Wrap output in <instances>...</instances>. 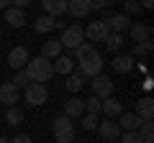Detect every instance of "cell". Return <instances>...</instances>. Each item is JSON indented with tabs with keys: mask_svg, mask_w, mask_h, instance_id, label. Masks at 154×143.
Segmentation results:
<instances>
[{
	"mask_svg": "<svg viewBox=\"0 0 154 143\" xmlns=\"http://www.w3.org/2000/svg\"><path fill=\"white\" fill-rule=\"evenodd\" d=\"M121 143H141L139 133H121Z\"/></svg>",
	"mask_w": 154,
	"mask_h": 143,
	"instance_id": "cell-32",
	"label": "cell"
},
{
	"mask_svg": "<svg viewBox=\"0 0 154 143\" xmlns=\"http://www.w3.org/2000/svg\"><path fill=\"white\" fill-rule=\"evenodd\" d=\"M8 8H11V3L8 0H0V10H8Z\"/></svg>",
	"mask_w": 154,
	"mask_h": 143,
	"instance_id": "cell-37",
	"label": "cell"
},
{
	"mask_svg": "<svg viewBox=\"0 0 154 143\" xmlns=\"http://www.w3.org/2000/svg\"><path fill=\"white\" fill-rule=\"evenodd\" d=\"M23 97H26L28 105H44L46 100H49V89L44 87V84H28L26 89H23Z\"/></svg>",
	"mask_w": 154,
	"mask_h": 143,
	"instance_id": "cell-7",
	"label": "cell"
},
{
	"mask_svg": "<svg viewBox=\"0 0 154 143\" xmlns=\"http://www.w3.org/2000/svg\"><path fill=\"white\" fill-rule=\"evenodd\" d=\"M26 21H28L26 13L18 10V8H8V10H5V23L11 28H23V26H26Z\"/></svg>",
	"mask_w": 154,
	"mask_h": 143,
	"instance_id": "cell-20",
	"label": "cell"
},
{
	"mask_svg": "<svg viewBox=\"0 0 154 143\" xmlns=\"http://www.w3.org/2000/svg\"><path fill=\"white\" fill-rule=\"evenodd\" d=\"M5 123H8V125H21V123H23V112L18 110V107H8Z\"/></svg>",
	"mask_w": 154,
	"mask_h": 143,
	"instance_id": "cell-27",
	"label": "cell"
},
{
	"mask_svg": "<svg viewBox=\"0 0 154 143\" xmlns=\"http://www.w3.org/2000/svg\"><path fill=\"white\" fill-rule=\"evenodd\" d=\"M139 138H141V143H152L154 141V125L152 123H141V128H139Z\"/></svg>",
	"mask_w": 154,
	"mask_h": 143,
	"instance_id": "cell-26",
	"label": "cell"
},
{
	"mask_svg": "<svg viewBox=\"0 0 154 143\" xmlns=\"http://www.w3.org/2000/svg\"><path fill=\"white\" fill-rule=\"evenodd\" d=\"M64 115L69 118V120H75V118H82L85 115V100L80 97H69L64 102Z\"/></svg>",
	"mask_w": 154,
	"mask_h": 143,
	"instance_id": "cell-16",
	"label": "cell"
},
{
	"mask_svg": "<svg viewBox=\"0 0 154 143\" xmlns=\"http://www.w3.org/2000/svg\"><path fill=\"white\" fill-rule=\"evenodd\" d=\"M118 128H121V133H136L141 128V120L134 112H121L118 115Z\"/></svg>",
	"mask_w": 154,
	"mask_h": 143,
	"instance_id": "cell-15",
	"label": "cell"
},
{
	"mask_svg": "<svg viewBox=\"0 0 154 143\" xmlns=\"http://www.w3.org/2000/svg\"><path fill=\"white\" fill-rule=\"evenodd\" d=\"M8 143H31V136H26V133H21V136H16V138H11Z\"/></svg>",
	"mask_w": 154,
	"mask_h": 143,
	"instance_id": "cell-35",
	"label": "cell"
},
{
	"mask_svg": "<svg viewBox=\"0 0 154 143\" xmlns=\"http://www.w3.org/2000/svg\"><path fill=\"white\" fill-rule=\"evenodd\" d=\"M85 84H88V82H85L82 74H69V77H67V82H64V87L69 89V92H80Z\"/></svg>",
	"mask_w": 154,
	"mask_h": 143,
	"instance_id": "cell-24",
	"label": "cell"
},
{
	"mask_svg": "<svg viewBox=\"0 0 154 143\" xmlns=\"http://www.w3.org/2000/svg\"><path fill=\"white\" fill-rule=\"evenodd\" d=\"M28 84H31V82H28V77H26V72H16V77H13V87H16V89H26L28 87Z\"/></svg>",
	"mask_w": 154,
	"mask_h": 143,
	"instance_id": "cell-28",
	"label": "cell"
},
{
	"mask_svg": "<svg viewBox=\"0 0 154 143\" xmlns=\"http://www.w3.org/2000/svg\"><path fill=\"white\" fill-rule=\"evenodd\" d=\"M90 87H93V97H98V100H108L110 95H113V79H110L108 74H103V72H100L98 77H93Z\"/></svg>",
	"mask_w": 154,
	"mask_h": 143,
	"instance_id": "cell-5",
	"label": "cell"
},
{
	"mask_svg": "<svg viewBox=\"0 0 154 143\" xmlns=\"http://www.w3.org/2000/svg\"><path fill=\"white\" fill-rule=\"evenodd\" d=\"M72 54L80 61V74L82 77H98L100 74V69H103V56L98 54V49L93 44H82L77 51H72Z\"/></svg>",
	"mask_w": 154,
	"mask_h": 143,
	"instance_id": "cell-1",
	"label": "cell"
},
{
	"mask_svg": "<svg viewBox=\"0 0 154 143\" xmlns=\"http://www.w3.org/2000/svg\"><path fill=\"white\" fill-rule=\"evenodd\" d=\"M8 141H11V138H5V136H0V143H8Z\"/></svg>",
	"mask_w": 154,
	"mask_h": 143,
	"instance_id": "cell-38",
	"label": "cell"
},
{
	"mask_svg": "<svg viewBox=\"0 0 154 143\" xmlns=\"http://www.w3.org/2000/svg\"><path fill=\"white\" fill-rule=\"evenodd\" d=\"M82 33H85V39H88V41H105L110 31H108V26H105L103 21H93ZM88 41H85V44H88Z\"/></svg>",
	"mask_w": 154,
	"mask_h": 143,
	"instance_id": "cell-8",
	"label": "cell"
},
{
	"mask_svg": "<svg viewBox=\"0 0 154 143\" xmlns=\"http://www.w3.org/2000/svg\"><path fill=\"white\" fill-rule=\"evenodd\" d=\"M123 10H126V16H134L141 10V3H123Z\"/></svg>",
	"mask_w": 154,
	"mask_h": 143,
	"instance_id": "cell-33",
	"label": "cell"
},
{
	"mask_svg": "<svg viewBox=\"0 0 154 143\" xmlns=\"http://www.w3.org/2000/svg\"><path fill=\"white\" fill-rule=\"evenodd\" d=\"M152 49H154V44H152V41L136 44V46H134V56H146V54H152Z\"/></svg>",
	"mask_w": 154,
	"mask_h": 143,
	"instance_id": "cell-30",
	"label": "cell"
},
{
	"mask_svg": "<svg viewBox=\"0 0 154 143\" xmlns=\"http://www.w3.org/2000/svg\"><path fill=\"white\" fill-rule=\"evenodd\" d=\"M18 100H21V89L13 87V82H3V84H0V102H3V105L13 107Z\"/></svg>",
	"mask_w": 154,
	"mask_h": 143,
	"instance_id": "cell-11",
	"label": "cell"
},
{
	"mask_svg": "<svg viewBox=\"0 0 154 143\" xmlns=\"http://www.w3.org/2000/svg\"><path fill=\"white\" fill-rule=\"evenodd\" d=\"M134 115H136L141 123H152V118H154V100L152 97H141L136 102V112H134Z\"/></svg>",
	"mask_w": 154,
	"mask_h": 143,
	"instance_id": "cell-10",
	"label": "cell"
},
{
	"mask_svg": "<svg viewBox=\"0 0 154 143\" xmlns=\"http://www.w3.org/2000/svg\"><path fill=\"white\" fill-rule=\"evenodd\" d=\"M152 87H154V79L146 77V79H144V89H152Z\"/></svg>",
	"mask_w": 154,
	"mask_h": 143,
	"instance_id": "cell-36",
	"label": "cell"
},
{
	"mask_svg": "<svg viewBox=\"0 0 154 143\" xmlns=\"http://www.w3.org/2000/svg\"><path fill=\"white\" fill-rule=\"evenodd\" d=\"M54 138H57V143H72L75 141V123L67 115L54 118Z\"/></svg>",
	"mask_w": 154,
	"mask_h": 143,
	"instance_id": "cell-4",
	"label": "cell"
},
{
	"mask_svg": "<svg viewBox=\"0 0 154 143\" xmlns=\"http://www.w3.org/2000/svg\"><path fill=\"white\" fill-rule=\"evenodd\" d=\"M103 23L108 26L110 33H126L128 26H131V18H128L126 13H110V16L103 18Z\"/></svg>",
	"mask_w": 154,
	"mask_h": 143,
	"instance_id": "cell-6",
	"label": "cell"
},
{
	"mask_svg": "<svg viewBox=\"0 0 154 143\" xmlns=\"http://www.w3.org/2000/svg\"><path fill=\"white\" fill-rule=\"evenodd\" d=\"M67 13H72L75 18H85V16H90V0H69L67 3Z\"/></svg>",
	"mask_w": 154,
	"mask_h": 143,
	"instance_id": "cell-18",
	"label": "cell"
},
{
	"mask_svg": "<svg viewBox=\"0 0 154 143\" xmlns=\"http://www.w3.org/2000/svg\"><path fill=\"white\" fill-rule=\"evenodd\" d=\"M85 112H88V115H98V112H100V100L98 97L85 100Z\"/></svg>",
	"mask_w": 154,
	"mask_h": 143,
	"instance_id": "cell-29",
	"label": "cell"
},
{
	"mask_svg": "<svg viewBox=\"0 0 154 143\" xmlns=\"http://www.w3.org/2000/svg\"><path fill=\"white\" fill-rule=\"evenodd\" d=\"M98 130H100V136H103L105 141H118V138H121V128H118V123L108 120V118L98 123Z\"/></svg>",
	"mask_w": 154,
	"mask_h": 143,
	"instance_id": "cell-14",
	"label": "cell"
},
{
	"mask_svg": "<svg viewBox=\"0 0 154 143\" xmlns=\"http://www.w3.org/2000/svg\"><path fill=\"white\" fill-rule=\"evenodd\" d=\"M100 112H103L108 120H116V118L123 112V105L118 102L116 97H108V100H100Z\"/></svg>",
	"mask_w": 154,
	"mask_h": 143,
	"instance_id": "cell-12",
	"label": "cell"
},
{
	"mask_svg": "<svg viewBox=\"0 0 154 143\" xmlns=\"http://www.w3.org/2000/svg\"><path fill=\"white\" fill-rule=\"evenodd\" d=\"M59 56H62V44L59 41H44V46H41V59L54 61Z\"/></svg>",
	"mask_w": 154,
	"mask_h": 143,
	"instance_id": "cell-22",
	"label": "cell"
},
{
	"mask_svg": "<svg viewBox=\"0 0 154 143\" xmlns=\"http://www.w3.org/2000/svg\"><path fill=\"white\" fill-rule=\"evenodd\" d=\"M67 13V0H44V16L59 18Z\"/></svg>",
	"mask_w": 154,
	"mask_h": 143,
	"instance_id": "cell-17",
	"label": "cell"
},
{
	"mask_svg": "<svg viewBox=\"0 0 154 143\" xmlns=\"http://www.w3.org/2000/svg\"><path fill=\"white\" fill-rule=\"evenodd\" d=\"M128 36H131V41L134 44H144V41H152V28L149 26H144V23H134L131 21V26H128Z\"/></svg>",
	"mask_w": 154,
	"mask_h": 143,
	"instance_id": "cell-9",
	"label": "cell"
},
{
	"mask_svg": "<svg viewBox=\"0 0 154 143\" xmlns=\"http://www.w3.org/2000/svg\"><path fill=\"white\" fill-rule=\"evenodd\" d=\"M54 21H57V18L36 16V21H33V28H36V33H51V31H54Z\"/></svg>",
	"mask_w": 154,
	"mask_h": 143,
	"instance_id": "cell-23",
	"label": "cell"
},
{
	"mask_svg": "<svg viewBox=\"0 0 154 143\" xmlns=\"http://www.w3.org/2000/svg\"><path fill=\"white\" fill-rule=\"evenodd\" d=\"M103 44L108 46L110 51H118L123 44H126V36H123V33H108V39H105Z\"/></svg>",
	"mask_w": 154,
	"mask_h": 143,
	"instance_id": "cell-25",
	"label": "cell"
},
{
	"mask_svg": "<svg viewBox=\"0 0 154 143\" xmlns=\"http://www.w3.org/2000/svg\"><path fill=\"white\" fill-rule=\"evenodd\" d=\"M54 74H67V77H69V74H75V61H72V56H64L62 54L59 59H54Z\"/></svg>",
	"mask_w": 154,
	"mask_h": 143,
	"instance_id": "cell-21",
	"label": "cell"
},
{
	"mask_svg": "<svg viewBox=\"0 0 154 143\" xmlns=\"http://www.w3.org/2000/svg\"><path fill=\"white\" fill-rule=\"evenodd\" d=\"M59 44H62V49H69V51H77L80 46L85 44V33H82V28L77 26H67L64 31H62V39H59Z\"/></svg>",
	"mask_w": 154,
	"mask_h": 143,
	"instance_id": "cell-3",
	"label": "cell"
},
{
	"mask_svg": "<svg viewBox=\"0 0 154 143\" xmlns=\"http://www.w3.org/2000/svg\"><path fill=\"white\" fill-rule=\"evenodd\" d=\"M8 64L13 66V72H21L23 66L28 64V51L23 49V46H16V49H11V54H8Z\"/></svg>",
	"mask_w": 154,
	"mask_h": 143,
	"instance_id": "cell-13",
	"label": "cell"
},
{
	"mask_svg": "<svg viewBox=\"0 0 154 143\" xmlns=\"http://www.w3.org/2000/svg\"><path fill=\"white\" fill-rule=\"evenodd\" d=\"M82 128L85 130H98V115H82Z\"/></svg>",
	"mask_w": 154,
	"mask_h": 143,
	"instance_id": "cell-31",
	"label": "cell"
},
{
	"mask_svg": "<svg viewBox=\"0 0 154 143\" xmlns=\"http://www.w3.org/2000/svg\"><path fill=\"white\" fill-rule=\"evenodd\" d=\"M134 66H136V61H134L131 54H118V56L113 59V69L118 72V74H128Z\"/></svg>",
	"mask_w": 154,
	"mask_h": 143,
	"instance_id": "cell-19",
	"label": "cell"
},
{
	"mask_svg": "<svg viewBox=\"0 0 154 143\" xmlns=\"http://www.w3.org/2000/svg\"><path fill=\"white\" fill-rule=\"evenodd\" d=\"M110 3L108 0H95V3H90V10H108Z\"/></svg>",
	"mask_w": 154,
	"mask_h": 143,
	"instance_id": "cell-34",
	"label": "cell"
},
{
	"mask_svg": "<svg viewBox=\"0 0 154 143\" xmlns=\"http://www.w3.org/2000/svg\"><path fill=\"white\" fill-rule=\"evenodd\" d=\"M23 72H26V77H28L31 84H44V82H49V79L54 77V66H51V61L41 59V56L28 59V64L23 66Z\"/></svg>",
	"mask_w": 154,
	"mask_h": 143,
	"instance_id": "cell-2",
	"label": "cell"
}]
</instances>
